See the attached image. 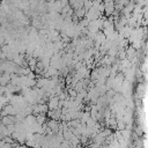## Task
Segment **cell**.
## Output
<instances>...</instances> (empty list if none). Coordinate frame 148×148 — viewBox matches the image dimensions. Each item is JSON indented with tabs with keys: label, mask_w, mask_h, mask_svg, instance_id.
<instances>
[{
	"label": "cell",
	"mask_w": 148,
	"mask_h": 148,
	"mask_svg": "<svg viewBox=\"0 0 148 148\" xmlns=\"http://www.w3.org/2000/svg\"><path fill=\"white\" fill-rule=\"evenodd\" d=\"M114 12V3L113 1L110 2H104V13L106 16H111Z\"/></svg>",
	"instance_id": "6da1fadb"
},
{
	"label": "cell",
	"mask_w": 148,
	"mask_h": 148,
	"mask_svg": "<svg viewBox=\"0 0 148 148\" xmlns=\"http://www.w3.org/2000/svg\"><path fill=\"white\" fill-rule=\"evenodd\" d=\"M58 105H59V98H58V96H53V97L49 98V103H47L49 110H56V109H58Z\"/></svg>",
	"instance_id": "7a4b0ae2"
},
{
	"label": "cell",
	"mask_w": 148,
	"mask_h": 148,
	"mask_svg": "<svg viewBox=\"0 0 148 148\" xmlns=\"http://www.w3.org/2000/svg\"><path fill=\"white\" fill-rule=\"evenodd\" d=\"M125 53H126V58L131 61L134 57H136V50L131 45V46H128L126 50H125Z\"/></svg>",
	"instance_id": "3957f363"
},
{
	"label": "cell",
	"mask_w": 148,
	"mask_h": 148,
	"mask_svg": "<svg viewBox=\"0 0 148 148\" xmlns=\"http://www.w3.org/2000/svg\"><path fill=\"white\" fill-rule=\"evenodd\" d=\"M1 124H3V125H10V124H15V116H9V114H7V116H3V117H1Z\"/></svg>",
	"instance_id": "277c9868"
},
{
	"label": "cell",
	"mask_w": 148,
	"mask_h": 148,
	"mask_svg": "<svg viewBox=\"0 0 148 148\" xmlns=\"http://www.w3.org/2000/svg\"><path fill=\"white\" fill-rule=\"evenodd\" d=\"M9 82H10V75H9V73L3 72L2 74H0V84L1 86H6Z\"/></svg>",
	"instance_id": "5b68a950"
},
{
	"label": "cell",
	"mask_w": 148,
	"mask_h": 148,
	"mask_svg": "<svg viewBox=\"0 0 148 148\" xmlns=\"http://www.w3.org/2000/svg\"><path fill=\"white\" fill-rule=\"evenodd\" d=\"M74 13H75V17L82 18V17L86 15V9H84L83 7H81V8H77V9H75V10H74Z\"/></svg>",
	"instance_id": "8992f818"
},
{
	"label": "cell",
	"mask_w": 148,
	"mask_h": 148,
	"mask_svg": "<svg viewBox=\"0 0 148 148\" xmlns=\"http://www.w3.org/2000/svg\"><path fill=\"white\" fill-rule=\"evenodd\" d=\"M3 92H5V86L0 84V95H3Z\"/></svg>",
	"instance_id": "52a82bcc"
},
{
	"label": "cell",
	"mask_w": 148,
	"mask_h": 148,
	"mask_svg": "<svg viewBox=\"0 0 148 148\" xmlns=\"http://www.w3.org/2000/svg\"><path fill=\"white\" fill-rule=\"evenodd\" d=\"M74 148H83V147H82V146H81V145H80V143H79V145H76V146H75V147H74Z\"/></svg>",
	"instance_id": "ba28073f"
}]
</instances>
